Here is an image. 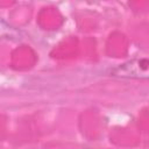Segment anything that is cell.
<instances>
[{
	"label": "cell",
	"mask_w": 149,
	"mask_h": 149,
	"mask_svg": "<svg viewBox=\"0 0 149 149\" xmlns=\"http://www.w3.org/2000/svg\"><path fill=\"white\" fill-rule=\"evenodd\" d=\"M149 62L147 58H134L115 66L111 74L120 78H148Z\"/></svg>",
	"instance_id": "obj_1"
}]
</instances>
